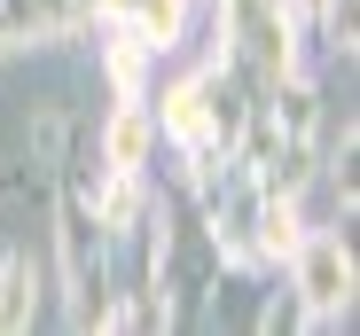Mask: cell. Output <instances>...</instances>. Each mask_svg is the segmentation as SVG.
Listing matches in <instances>:
<instances>
[{"label": "cell", "mask_w": 360, "mask_h": 336, "mask_svg": "<svg viewBox=\"0 0 360 336\" xmlns=\"http://www.w3.org/2000/svg\"><path fill=\"white\" fill-rule=\"evenodd\" d=\"M345 282H352L345 250H337V243H314V250H306V297H314V305H337Z\"/></svg>", "instance_id": "6da1fadb"}]
</instances>
